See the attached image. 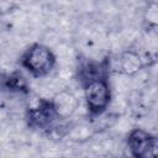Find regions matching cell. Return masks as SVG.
Masks as SVG:
<instances>
[{"instance_id":"obj_1","label":"cell","mask_w":158,"mask_h":158,"mask_svg":"<svg viewBox=\"0 0 158 158\" xmlns=\"http://www.w3.org/2000/svg\"><path fill=\"white\" fill-rule=\"evenodd\" d=\"M56 64V53L44 43L36 42L31 44L21 56V65L36 78L48 77Z\"/></svg>"},{"instance_id":"obj_2","label":"cell","mask_w":158,"mask_h":158,"mask_svg":"<svg viewBox=\"0 0 158 158\" xmlns=\"http://www.w3.org/2000/svg\"><path fill=\"white\" fill-rule=\"evenodd\" d=\"M83 95L86 109L91 115H101L105 112L112 100V90L106 75L83 80Z\"/></svg>"},{"instance_id":"obj_3","label":"cell","mask_w":158,"mask_h":158,"mask_svg":"<svg viewBox=\"0 0 158 158\" xmlns=\"http://www.w3.org/2000/svg\"><path fill=\"white\" fill-rule=\"evenodd\" d=\"M132 158H157V138L143 128H133L127 138Z\"/></svg>"},{"instance_id":"obj_4","label":"cell","mask_w":158,"mask_h":158,"mask_svg":"<svg viewBox=\"0 0 158 158\" xmlns=\"http://www.w3.org/2000/svg\"><path fill=\"white\" fill-rule=\"evenodd\" d=\"M48 101L53 111V115L59 121H65L72 118L77 112V110L79 109V100L77 95L70 89L67 88H62Z\"/></svg>"},{"instance_id":"obj_5","label":"cell","mask_w":158,"mask_h":158,"mask_svg":"<svg viewBox=\"0 0 158 158\" xmlns=\"http://www.w3.org/2000/svg\"><path fill=\"white\" fill-rule=\"evenodd\" d=\"M117 65H118L117 70L120 72V74L128 78L130 77L133 78L147 65V63L141 52L128 48L120 53L117 59Z\"/></svg>"},{"instance_id":"obj_6","label":"cell","mask_w":158,"mask_h":158,"mask_svg":"<svg viewBox=\"0 0 158 158\" xmlns=\"http://www.w3.org/2000/svg\"><path fill=\"white\" fill-rule=\"evenodd\" d=\"M143 21L149 31H156L158 25V4L157 1H151L143 12Z\"/></svg>"}]
</instances>
